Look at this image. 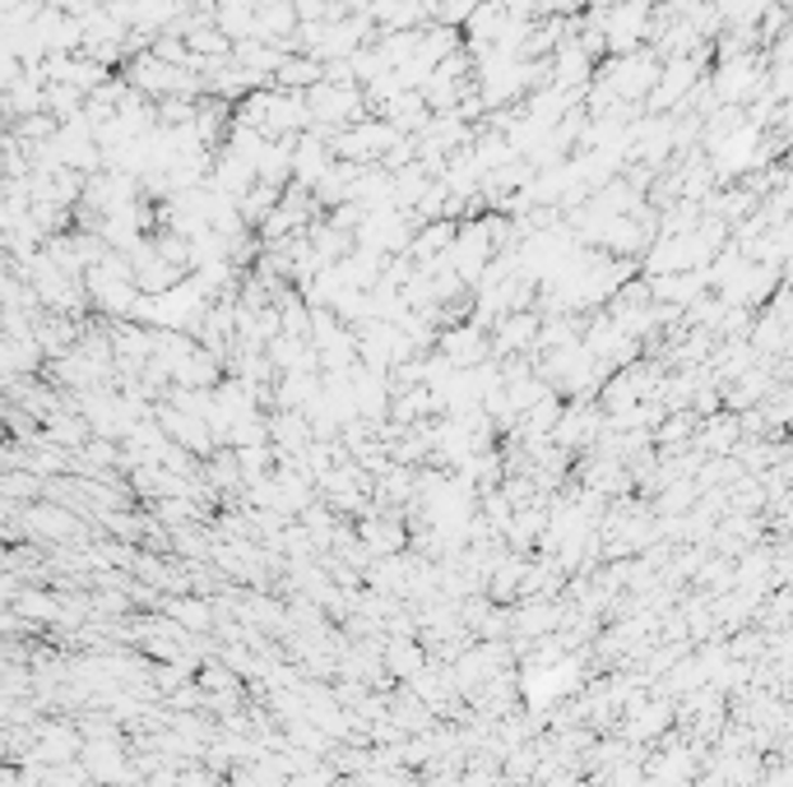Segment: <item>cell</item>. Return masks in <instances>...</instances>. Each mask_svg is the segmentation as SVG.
I'll return each instance as SVG.
<instances>
[{
    "mask_svg": "<svg viewBox=\"0 0 793 787\" xmlns=\"http://www.w3.org/2000/svg\"><path fill=\"white\" fill-rule=\"evenodd\" d=\"M325 75H330V65L306 56V51H288L279 75H274V89H288V93H312L316 84H325Z\"/></svg>",
    "mask_w": 793,
    "mask_h": 787,
    "instance_id": "cell-1",
    "label": "cell"
},
{
    "mask_svg": "<svg viewBox=\"0 0 793 787\" xmlns=\"http://www.w3.org/2000/svg\"><path fill=\"white\" fill-rule=\"evenodd\" d=\"M386 662H390V672L394 676H423V649L418 644H404V639H394L390 644V653H386Z\"/></svg>",
    "mask_w": 793,
    "mask_h": 787,
    "instance_id": "cell-2",
    "label": "cell"
},
{
    "mask_svg": "<svg viewBox=\"0 0 793 787\" xmlns=\"http://www.w3.org/2000/svg\"><path fill=\"white\" fill-rule=\"evenodd\" d=\"M167 611L177 617L186 630H210V607L204 602H186V598H177V602H167Z\"/></svg>",
    "mask_w": 793,
    "mask_h": 787,
    "instance_id": "cell-3",
    "label": "cell"
}]
</instances>
